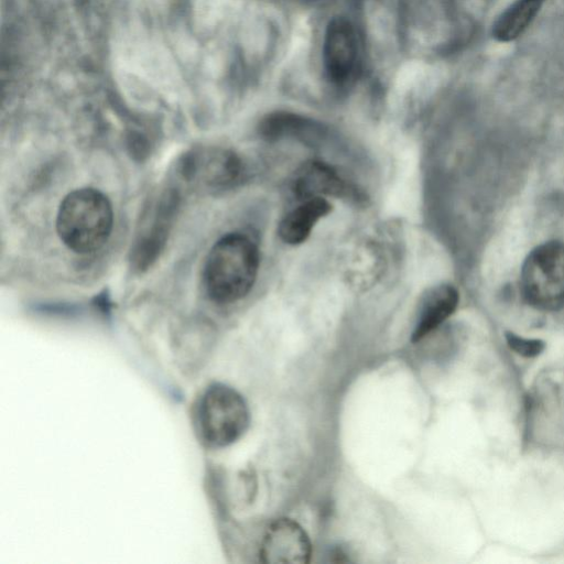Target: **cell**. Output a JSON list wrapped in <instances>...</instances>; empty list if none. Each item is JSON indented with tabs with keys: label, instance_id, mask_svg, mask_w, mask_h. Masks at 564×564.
<instances>
[{
	"label": "cell",
	"instance_id": "6da1fadb",
	"mask_svg": "<svg viewBox=\"0 0 564 564\" xmlns=\"http://www.w3.org/2000/svg\"><path fill=\"white\" fill-rule=\"evenodd\" d=\"M259 250L254 241L241 232H229L210 248L203 269V283L208 297L218 304H230L252 289L259 271Z\"/></svg>",
	"mask_w": 564,
	"mask_h": 564
},
{
	"label": "cell",
	"instance_id": "7a4b0ae2",
	"mask_svg": "<svg viewBox=\"0 0 564 564\" xmlns=\"http://www.w3.org/2000/svg\"><path fill=\"white\" fill-rule=\"evenodd\" d=\"M113 227V209L99 189L82 187L68 193L56 216L62 242L79 254L93 253L108 241Z\"/></svg>",
	"mask_w": 564,
	"mask_h": 564
},
{
	"label": "cell",
	"instance_id": "3957f363",
	"mask_svg": "<svg viewBox=\"0 0 564 564\" xmlns=\"http://www.w3.org/2000/svg\"><path fill=\"white\" fill-rule=\"evenodd\" d=\"M519 285L524 301L535 310L564 307V242L551 240L533 248L522 263Z\"/></svg>",
	"mask_w": 564,
	"mask_h": 564
},
{
	"label": "cell",
	"instance_id": "277c9868",
	"mask_svg": "<svg viewBox=\"0 0 564 564\" xmlns=\"http://www.w3.org/2000/svg\"><path fill=\"white\" fill-rule=\"evenodd\" d=\"M250 422L248 405L242 395L224 383H214L204 392L197 425L205 444L225 447L238 441Z\"/></svg>",
	"mask_w": 564,
	"mask_h": 564
},
{
	"label": "cell",
	"instance_id": "5b68a950",
	"mask_svg": "<svg viewBox=\"0 0 564 564\" xmlns=\"http://www.w3.org/2000/svg\"><path fill=\"white\" fill-rule=\"evenodd\" d=\"M292 191L300 200L333 196L362 204L367 199L358 187L321 161L305 162L296 170L292 180Z\"/></svg>",
	"mask_w": 564,
	"mask_h": 564
},
{
	"label": "cell",
	"instance_id": "8992f818",
	"mask_svg": "<svg viewBox=\"0 0 564 564\" xmlns=\"http://www.w3.org/2000/svg\"><path fill=\"white\" fill-rule=\"evenodd\" d=\"M312 544L305 530L294 520L280 518L271 522L263 535L259 557L265 564H306Z\"/></svg>",
	"mask_w": 564,
	"mask_h": 564
},
{
	"label": "cell",
	"instance_id": "52a82bcc",
	"mask_svg": "<svg viewBox=\"0 0 564 564\" xmlns=\"http://www.w3.org/2000/svg\"><path fill=\"white\" fill-rule=\"evenodd\" d=\"M358 58L357 35L345 17H334L327 24L323 45V62L327 78L344 85L351 78Z\"/></svg>",
	"mask_w": 564,
	"mask_h": 564
},
{
	"label": "cell",
	"instance_id": "ba28073f",
	"mask_svg": "<svg viewBox=\"0 0 564 564\" xmlns=\"http://www.w3.org/2000/svg\"><path fill=\"white\" fill-rule=\"evenodd\" d=\"M180 173L186 180L200 176L214 188H230L242 181L245 165L240 156L227 149L207 153L191 152L180 161Z\"/></svg>",
	"mask_w": 564,
	"mask_h": 564
},
{
	"label": "cell",
	"instance_id": "9c48e42d",
	"mask_svg": "<svg viewBox=\"0 0 564 564\" xmlns=\"http://www.w3.org/2000/svg\"><path fill=\"white\" fill-rule=\"evenodd\" d=\"M177 202L178 197L174 192L165 193L161 197L150 227L140 236L131 251V262L137 270H147L159 257L167 239Z\"/></svg>",
	"mask_w": 564,
	"mask_h": 564
},
{
	"label": "cell",
	"instance_id": "30bf717a",
	"mask_svg": "<svg viewBox=\"0 0 564 564\" xmlns=\"http://www.w3.org/2000/svg\"><path fill=\"white\" fill-rule=\"evenodd\" d=\"M259 134L268 141L294 139L316 147L327 138V129L322 123L289 111H274L259 122Z\"/></svg>",
	"mask_w": 564,
	"mask_h": 564
},
{
	"label": "cell",
	"instance_id": "8fae6325",
	"mask_svg": "<svg viewBox=\"0 0 564 564\" xmlns=\"http://www.w3.org/2000/svg\"><path fill=\"white\" fill-rule=\"evenodd\" d=\"M458 302V291L451 284L429 289L420 302L411 340L421 341L437 329L455 312Z\"/></svg>",
	"mask_w": 564,
	"mask_h": 564
},
{
	"label": "cell",
	"instance_id": "7c38bea8",
	"mask_svg": "<svg viewBox=\"0 0 564 564\" xmlns=\"http://www.w3.org/2000/svg\"><path fill=\"white\" fill-rule=\"evenodd\" d=\"M289 212L278 226L280 239L288 245H300L311 235L314 226L332 210L324 197H313Z\"/></svg>",
	"mask_w": 564,
	"mask_h": 564
},
{
	"label": "cell",
	"instance_id": "4fadbf2b",
	"mask_svg": "<svg viewBox=\"0 0 564 564\" xmlns=\"http://www.w3.org/2000/svg\"><path fill=\"white\" fill-rule=\"evenodd\" d=\"M546 0H514L492 24L491 35L501 43L519 39L532 24Z\"/></svg>",
	"mask_w": 564,
	"mask_h": 564
},
{
	"label": "cell",
	"instance_id": "5bb4252c",
	"mask_svg": "<svg viewBox=\"0 0 564 564\" xmlns=\"http://www.w3.org/2000/svg\"><path fill=\"white\" fill-rule=\"evenodd\" d=\"M506 339L510 349L528 358L540 355L545 347L541 339L524 338L510 332L506 333Z\"/></svg>",
	"mask_w": 564,
	"mask_h": 564
}]
</instances>
